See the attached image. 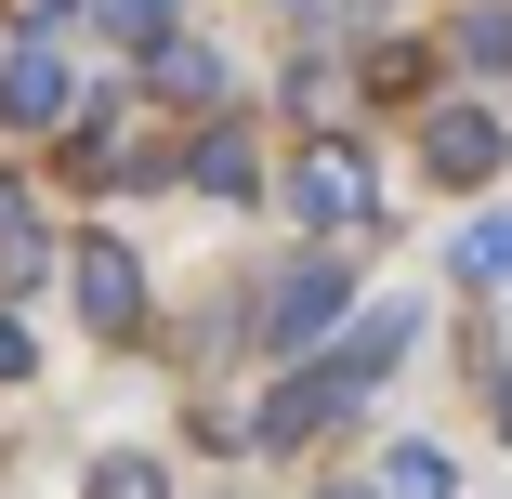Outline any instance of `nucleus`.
Returning a JSON list of instances; mask_svg holds the SVG:
<instances>
[{
	"label": "nucleus",
	"mask_w": 512,
	"mask_h": 499,
	"mask_svg": "<svg viewBox=\"0 0 512 499\" xmlns=\"http://www.w3.org/2000/svg\"><path fill=\"white\" fill-rule=\"evenodd\" d=\"M421 158H434V184H499L512 132H499L486 106H434V119H421Z\"/></svg>",
	"instance_id": "nucleus-1"
},
{
	"label": "nucleus",
	"mask_w": 512,
	"mask_h": 499,
	"mask_svg": "<svg viewBox=\"0 0 512 499\" xmlns=\"http://www.w3.org/2000/svg\"><path fill=\"white\" fill-rule=\"evenodd\" d=\"M342 408H355V381H342V368H302L289 394H263V421H250V434H263V447H302V434H329Z\"/></svg>",
	"instance_id": "nucleus-2"
},
{
	"label": "nucleus",
	"mask_w": 512,
	"mask_h": 499,
	"mask_svg": "<svg viewBox=\"0 0 512 499\" xmlns=\"http://www.w3.org/2000/svg\"><path fill=\"white\" fill-rule=\"evenodd\" d=\"M79 316H92V329H132V316H145V276H132L119 237H79Z\"/></svg>",
	"instance_id": "nucleus-3"
},
{
	"label": "nucleus",
	"mask_w": 512,
	"mask_h": 499,
	"mask_svg": "<svg viewBox=\"0 0 512 499\" xmlns=\"http://www.w3.org/2000/svg\"><path fill=\"white\" fill-rule=\"evenodd\" d=\"M0 119H14V132L66 119V53H53V40H14V66H0Z\"/></svg>",
	"instance_id": "nucleus-4"
},
{
	"label": "nucleus",
	"mask_w": 512,
	"mask_h": 499,
	"mask_svg": "<svg viewBox=\"0 0 512 499\" xmlns=\"http://www.w3.org/2000/svg\"><path fill=\"white\" fill-rule=\"evenodd\" d=\"M329 316H342V263H302V276L276 289V316H263V342H276V355H302V342H316Z\"/></svg>",
	"instance_id": "nucleus-5"
},
{
	"label": "nucleus",
	"mask_w": 512,
	"mask_h": 499,
	"mask_svg": "<svg viewBox=\"0 0 512 499\" xmlns=\"http://www.w3.org/2000/svg\"><path fill=\"white\" fill-rule=\"evenodd\" d=\"M302 224H368V158L355 145H329V158H302Z\"/></svg>",
	"instance_id": "nucleus-6"
},
{
	"label": "nucleus",
	"mask_w": 512,
	"mask_h": 499,
	"mask_svg": "<svg viewBox=\"0 0 512 499\" xmlns=\"http://www.w3.org/2000/svg\"><path fill=\"white\" fill-rule=\"evenodd\" d=\"M407 342H421V303H368V316H355V342H342V355H329V368H342V381H355V394H368V381H381V368H394V355H407Z\"/></svg>",
	"instance_id": "nucleus-7"
},
{
	"label": "nucleus",
	"mask_w": 512,
	"mask_h": 499,
	"mask_svg": "<svg viewBox=\"0 0 512 499\" xmlns=\"http://www.w3.org/2000/svg\"><path fill=\"white\" fill-rule=\"evenodd\" d=\"M145 79H158V92H184V106H211V92H224V53H211V40H158V53H145Z\"/></svg>",
	"instance_id": "nucleus-8"
},
{
	"label": "nucleus",
	"mask_w": 512,
	"mask_h": 499,
	"mask_svg": "<svg viewBox=\"0 0 512 499\" xmlns=\"http://www.w3.org/2000/svg\"><path fill=\"white\" fill-rule=\"evenodd\" d=\"M184 184H211V197H250V145H237V119H224V132H197Z\"/></svg>",
	"instance_id": "nucleus-9"
},
{
	"label": "nucleus",
	"mask_w": 512,
	"mask_h": 499,
	"mask_svg": "<svg viewBox=\"0 0 512 499\" xmlns=\"http://www.w3.org/2000/svg\"><path fill=\"white\" fill-rule=\"evenodd\" d=\"M447 40H460V66H486V79H512V14H499V0H486V14H460Z\"/></svg>",
	"instance_id": "nucleus-10"
},
{
	"label": "nucleus",
	"mask_w": 512,
	"mask_h": 499,
	"mask_svg": "<svg viewBox=\"0 0 512 499\" xmlns=\"http://www.w3.org/2000/svg\"><path fill=\"white\" fill-rule=\"evenodd\" d=\"M447 473H460L447 447H394V473H381V499H447Z\"/></svg>",
	"instance_id": "nucleus-11"
},
{
	"label": "nucleus",
	"mask_w": 512,
	"mask_h": 499,
	"mask_svg": "<svg viewBox=\"0 0 512 499\" xmlns=\"http://www.w3.org/2000/svg\"><path fill=\"white\" fill-rule=\"evenodd\" d=\"M92 14H106V40H145V53L171 40V0H92Z\"/></svg>",
	"instance_id": "nucleus-12"
},
{
	"label": "nucleus",
	"mask_w": 512,
	"mask_h": 499,
	"mask_svg": "<svg viewBox=\"0 0 512 499\" xmlns=\"http://www.w3.org/2000/svg\"><path fill=\"white\" fill-rule=\"evenodd\" d=\"M460 276H512V211H486V224L460 237Z\"/></svg>",
	"instance_id": "nucleus-13"
},
{
	"label": "nucleus",
	"mask_w": 512,
	"mask_h": 499,
	"mask_svg": "<svg viewBox=\"0 0 512 499\" xmlns=\"http://www.w3.org/2000/svg\"><path fill=\"white\" fill-rule=\"evenodd\" d=\"M92 499H171V473H158V460H106V473H92Z\"/></svg>",
	"instance_id": "nucleus-14"
},
{
	"label": "nucleus",
	"mask_w": 512,
	"mask_h": 499,
	"mask_svg": "<svg viewBox=\"0 0 512 499\" xmlns=\"http://www.w3.org/2000/svg\"><path fill=\"white\" fill-rule=\"evenodd\" d=\"M27 368H40V342H27L14 316H0V381H27Z\"/></svg>",
	"instance_id": "nucleus-15"
},
{
	"label": "nucleus",
	"mask_w": 512,
	"mask_h": 499,
	"mask_svg": "<svg viewBox=\"0 0 512 499\" xmlns=\"http://www.w3.org/2000/svg\"><path fill=\"white\" fill-rule=\"evenodd\" d=\"M316 499H381V486H316Z\"/></svg>",
	"instance_id": "nucleus-16"
}]
</instances>
